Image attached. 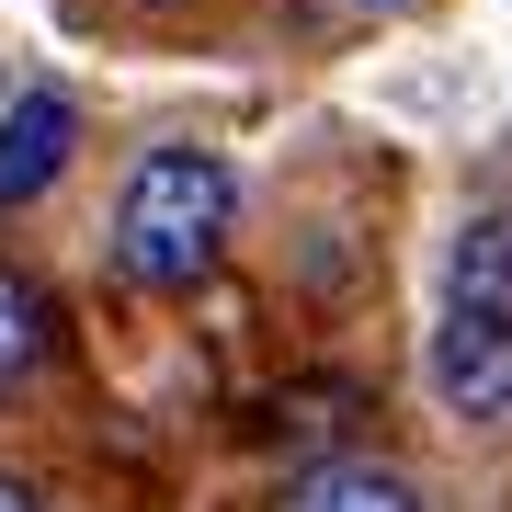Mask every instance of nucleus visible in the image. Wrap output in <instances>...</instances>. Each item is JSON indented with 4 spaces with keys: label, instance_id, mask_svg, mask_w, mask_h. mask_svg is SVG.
Returning <instances> with one entry per match:
<instances>
[{
    "label": "nucleus",
    "instance_id": "1",
    "mask_svg": "<svg viewBox=\"0 0 512 512\" xmlns=\"http://www.w3.org/2000/svg\"><path fill=\"white\" fill-rule=\"evenodd\" d=\"M239 228V171L217 148H148L114 194V274L137 296H194Z\"/></svg>",
    "mask_w": 512,
    "mask_h": 512
},
{
    "label": "nucleus",
    "instance_id": "2",
    "mask_svg": "<svg viewBox=\"0 0 512 512\" xmlns=\"http://www.w3.org/2000/svg\"><path fill=\"white\" fill-rule=\"evenodd\" d=\"M421 365H433V399L456 410V421H501V410H512V319H490V308H444Z\"/></svg>",
    "mask_w": 512,
    "mask_h": 512
},
{
    "label": "nucleus",
    "instance_id": "3",
    "mask_svg": "<svg viewBox=\"0 0 512 512\" xmlns=\"http://www.w3.org/2000/svg\"><path fill=\"white\" fill-rule=\"evenodd\" d=\"M69 148H80V103L69 92H12L0 103V217L35 205L57 171H69Z\"/></svg>",
    "mask_w": 512,
    "mask_h": 512
},
{
    "label": "nucleus",
    "instance_id": "4",
    "mask_svg": "<svg viewBox=\"0 0 512 512\" xmlns=\"http://www.w3.org/2000/svg\"><path fill=\"white\" fill-rule=\"evenodd\" d=\"M274 512H421V490L399 467H376V456H319V467L285 478Z\"/></svg>",
    "mask_w": 512,
    "mask_h": 512
},
{
    "label": "nucleus",
    "instance_id": "5",
    "mask_svg": "<svg viewBox=\"0 0 512 512\" xmlns=\"http://www.w3.org/2000/svg\"><path fill=\"white\" fill-rule=\"evenodd\" d=\"M444 308H490L512 319V205H478L444 251Z\"/></svg>",
    "mask_w": 512,
    "mask_h": 512
},
{
    "label": "nucleus",
    "instance_id": "6",
    "mask_svg": "<svg viewBox=\"0 0 512 512\" xmlns=\"http://www.w3.org/2000/svg\"><path fill=\"white\" fill-rule=\"evenodd\" d=\"M46 342H57V308H46V285L0 262V399H12V387H35Z\"/></svg>",
    "mask_w": 512,
    "mask_h": 512
},
{
    "label": "nucleus",
    "instance_id": "7",
    "mask_svg": "<svg viewBox=\"0 0 512 512\" xmlns=\"http://www.w3.org/2000/svg\"><path fill=\"white\" fill-rule=\"evenodd\" d=\"M0 512H46V490H35V478H12V467H0Z\"/></svg>",
    "mask_w": 512,
    "mask_h": 512
},
{
    "label": "nucleus",
    "instance_id": "8",
    "mask_svg": "<svg viewBox=\"0 0 512 512\" xmlns=\"http://www.w3.org/2000/svg\"><path fill=\"white\" fill-rule=\"evenodd\" d=\"M353 12H399V0H353Z\"/></svg>",
    "mask_w": 512,
    "mask_h": 512
},
{
    "label": "nucleus",
    "instance_id": "9",
    "mask_svg": "<svg viewBox=\"0 0 512 512\" xmlns=\"http://www.w3.org/2000/svg\"><path fill=\"white\" fill-rule=\"evenodd\" d=\"M148 12H183V0H148Z\"/></svg>",
    "mask_w": 512,
    "mask_h": 512
}]
</instances>
